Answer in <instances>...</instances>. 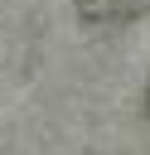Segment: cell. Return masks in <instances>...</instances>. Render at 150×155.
<instances>
[{"instance_id": "obj_2", "label": "cell", "mask_w": 150, "mask_h": 155, "mask_svg": "<svg viewBox=\"0 0 150 155\" xmlns=\"http://www.w3.org/2000/svg\"><path fill=\"white\" fill-rule=\"evenodd\" d=\"M145 107H150V92H145Z\"/></svg>"}, {"instance_id": "obj_1", "label": "cell", "mask_w": 150, "mask_h": 155, "mask_svg": "<svg viewBox=\"0 0 150 155\" xmlns=\"http://www.w3.org/2000/svg\"><path fill=\"white\" fill-rule=\"evenodd\" d=\"M87 19H121V15H135L145 0H73Z\"/></svg>"}]
</instances>
